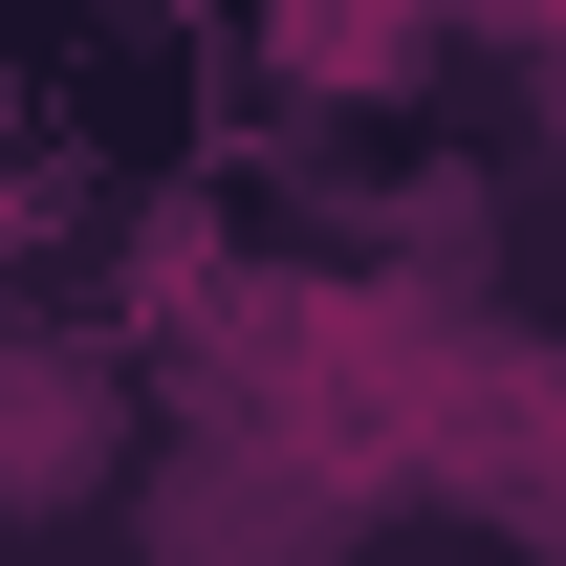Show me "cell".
Wrapping results in <instances>:
<instances>
[{
  "instance_id": "obj_1",
  "label": "cell",
  "mask_w": 566,
  "mask_h": 566,
  "mask_svg": "<svg viewBox=\"0 0 566 566\" xmlns=\"http://www.w3.org/2000/svg\"><path fill=\"white\" fill-rule=\"evenodd\" d=\"M109 458H132V392H109V349L0 327V523H66Z\"/></svg>"
},
{
  "instance_id": "obj_2",
  "label": "cell",
  "mask_w": 566,
  "mask_h": 566,
  "mask_svg": "<svg viewBox=\"0 0 566 566\" xmlns=\"http://www.w3.org/2000/svg\"><path fill=\"white\" fill-rule=\"evenodd\" d=\"M327 523H349L327 480H262V458H175V501H153V566H327Z\"/></svg>"
}]
</instances>
